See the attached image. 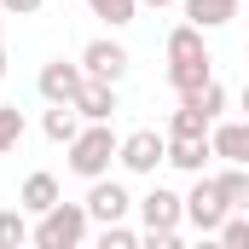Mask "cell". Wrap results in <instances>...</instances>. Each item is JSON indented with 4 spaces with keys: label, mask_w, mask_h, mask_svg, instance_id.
Returning a JSON list of instances; mask_svg holds the SVG:
<instances>
[{
    "label": "cell",
    "mask_w": 249,
    "mask_h": 249,
    "mask_svg": "<svg viewBox=\"0 0 249 249\" xmlns=\"http://www.w3.org/2000/svg\"><path fill=\"white\" fill-rule=\"evenodd\" d=\"M209 145H214L220 162H244L249 168V116L244 122H214L209 127Z\"/></svg>",
    "instance_id": "cell-12"
},
{
    "label": "cell",
    "mask_w": 249,
    "mask_h": 249,
    "mask_svg": "<svg viewBox=\"0 0 249 249\" xmlns=\"http://www.w3.org/2000/svg\"><path fill=\"white\" fill-rule=\"evenodd\" d=\"M214 238H220V244H232V249H244V244H249V220L232 209V214L220 220V232H214Z\"/></svg>",
    "instance_id": "cell-23"
},
{
    "label": "cell",
    "mask_w": 249,
    "mask_h": 249,
    "mask_svg": "<svg viewBox=\"0 0 249 249\" xmlns=\"http://www.w3.org/2000/svg\"><path fill=\"white\" fill-rule=\"evenodd\" d=\"M81 81H87V70H81V64H70V58L41 64V75H35V87H41V99H47V105H75Z\"/></svg>",
    "instance_id": "cell-8"
},
{
    "label": "cell",
    "mask_w": 249,
    "mask_h": 249,
    "mask_svg": "<svg viewBox=\"0 0 249 249\" xmlns=\"http://www.w3.org/2000/svg\"><path fill=\"white\" fill-rule=\"evenodd\" d=\"M139 203L127 197L122 180H110V174H99L93 186H87V214H93V226H110V220H127Z\"/></svg>",
    "instance_id": "cell-7"
},
{
    "label": "cell",
    "mask_w": 249,
    "mask_h": 249,
    "mask_svg": "<svg viewBox=\"0 0 249 249\" xmlns=\"http://www.w3.org/2000/svg\"><path fill=\"white\" fill-rule=\"evenodd\" d=\"M41 6H47V0H0V12H6V18H35Z\"/></svg>",
    "instance_id": "cell-24"
},
{
    "label": "cell",
    "mask_w": 249,
    "mask_h": 249,
    "mask_svg": "<svg viewBox=\"0 0 249 249\" xmlns=\"http://www.w3.org/2000/svg\"><path fill=\"white\" fill-rule=\"evenodd\" d=\"M127 64H133V58H127V47H122V41H110V35H99V41L81 47V70L99 75V81H122Z\"/></svg>",
    "instance_id": "cell-9"
},
{
    "label": "cell",
    "mask_w": 249,
    "mask_h": 249,
    "mask_svg": "<svg viewBox=\"0 0 249 249\" xmlns=\"http://www.w3.org/2000/svg\"><path fill=\"white\" fill-rule=\"evenodd\" d=\"M41 133H47L53 145H70V139L81 133V110H75V105H53V110L41 116Z\"/></svg>",
    "instance_id": "cell-15"
},
{
    "label": "cell",
    "mask_w": 249,
    "mask_h": 249,
    "mask_svg": "<svg viewBox=\"0 0 249 249\" xmlns=\"http://www.w3.org/2000/svg\"><path fill=\"white\" fill-rule=\"evenodd\" d=\"M244 116H249V81H244Z\"/></svg>",
    "instance_id": "cell-26"
},
{
    "label": "cell",
    "mask_w": 249,
    "mask_h": 249,
    "mask_svg": "<svg viewBox=\"0 0 249 249\" xmlns=\"http://www.w3.org/2000/svg\"><path fill=\"white\" fill-rule=\"evenodd\" d=\"M203 35H209V29H197L191 18L168 29V87H174V93H191V87H203V81L214 75V58H209Z\"/></svg>",
    "instance_id": "cell-1"
},
{
    "label": "cell",
    "mask_w": 249,
    "mask_h": 249,
    "mask_svg": "<svg viewBox=\"0 0 249 249\" xmlns=\"http://www.w3.org/2000/svg\"><path fill=\"white\" fill-rule=\"evenodd\" d=\"M87 12H93V18H105L110 29H127V23L139 18V0H87Z\"/></svg>",
    "instance_id": "cell-19"
},
{
    "label": "cell",
    "mask_w": 249,
    "mask_h": 249,
    "mask_svg": "<svg viewBox=\"0 0 249 249\" xmlns=\"http://www.w3.org/2000/svg\"><path fill=\"white\" fill-rule=\"evenodd\" d=\"M58 197H64V191H58V180H53V174H29V180H23V191H18V203H23L29 214H47Z\"/></svg>",
    "instance_id": "cell-14"
},
{
    "label": "cell",
    "mask_w": 249,
    "mask_h": 249,
    "mask_svg": "<svg viewBox=\"0 0 249 249\" xmlns=\"http://www.w3.org/2000/svg\"><path fill=\"white\" fill-rule=\"evenodd\" d=\"M209 157H214L209 133H197V139H191V133H168V168H180V174L197 180V174L209 168Z\"/></svg>",
    "instance_id": "cell-10"
},
{
    "label": "cell",
    "mask_w": 249,
    "mask_h": 249,
    "mask_svg": "<svg viewBox=\"0 0 249 249\" xmlns=\"http://www.w3.org/2000/svg\"><path fill=\"white\" fill-rule=\"evenodd\" d=\"M116 162H122L127 174H157L162 162H168V133H157V127H139V133H127L122 151H116Z\"/></svg>",
    "instance_id": "cell-6"
},
{
    "label": "cell",
    "mask_w": 249,
    "mask_h": 249,
    "mask_svg": "<svg viewBox=\"0 0 249 249\" xmlns=\"http://www.w3.org/2000/svg\"><path fill=\"white\" fill-rule=\"evenodd\" d=\"M0 23H6V12H0Z\"/></svg>",
    "instance_id": "cell-28"
},
{
    "label": "cell",
    "mask_w": 249,
    "mask_h": 249,
    "mask_svg": "<svg viewBox=\"0 0 249 249\" xmlns=\"http://www.w3.org/2000/svg\"><path fill=\"white\" fill-rule=\"evenodd\" d=\"M29 238H35V226H29V209H23V203L0 209V249H23Z\"/></svg>",
    "instance_id": "cell-16"
},
{
    "label": "cell",
    "mask_w": 249,
    "mask_h": 249,
    "mask_svg": "<svg viewBox=\"0 0 249 249\" xmlns=\"http://www.w3.org/2000/svg\"><path fill=\"white\" fill-rule=\"evenodd\" d=\"M180 6H186V18L197 29H220V23H232L244 12V0H180Z\"/></svg>",
    "instance_id": "cell-13"
},
{
    "label": "cell",
    "mask_w": 249,
    "mask_h": 249,
    "mask_svg": "<svg viewBox=\"0 0 249 249\" xmlns=\"http://www.w3.org/2000/svg\"><path fill=\"white\" fill-rule=\"evenodd\" d=\"M226 214H232V203H226V197H220V186H214V180H203V174H197V186L186 191V226H197V232H203V238H214V232H220V220H226Z\"/></svg>",
    "instance_id": "cell-5"
},
{
    "label": "cell",
    "mask_w": 249,
    "mask_h": 249,
    "mask_svg": "<svg viewBox=\"0 0 249 249\" xmlns=\"http://www.w3.org/2000/svg\"><path fill=\"white\" fill-rule=\"evenodd\" d=\"M75 110H81V122H116V81L87 75L81 93H75Z\"/></svg>",
    "instance_id": "cell-11"
},
{
    "label": "cell",
    "mask_w": 249,
    "mask_h": 249,
    "mask_svg": "<svg viewBox=\"0 0 249 249\" xmlns=\"http://www.w3.org/2000/svg\"><path fill=\"white\" fill-rule=\"evenodd\" d=\"M139 6H157V12H162V6H174V0H139Z\"/></svg>",
    "instance_id": "cell-25"
},
{
    "label": "cell",
    "mask_w": 249,
    "mask_h": 249,
    "mask_svg": "<svg viewBox=\"0 0 249 249\" xmlns=\"http://www.w3.org/2000/svg\"><path fill=\"white\" fill-rule=\"evenodd\" d=\"M139 220H145V244L174 249L180 244V226H186V197L168 191V186H151L139 197Z\"/></svg>",
    "instance_id": "cell-3"
},
{
    "label": "cell",
    "mask_w": 249,
    "mask_h": 249,
    "mask_svg": "<svg viewBox=\"0 0 249 249\" xmlns=\"http://www.w3.org/2000/svg\"><path fill=\"white\" fill-rule=\"evenodd\" d=\"M139 244V232L122 226V220H110V226H99V249H133Z\"/></svg>",
    "instance_id": "cell-22"
},
{
    "label": "cell",
    "mask_w": 249,
    "mask_h": 249,
    "mask_svg": "<svg viewBox=\"0 0 249 249\" xmlns=\"http://www.w3.org/2000/svg\"><path fill=\"white\" fill-rule=\"evenodd\" d=\"M214 186H220V197H226L232 209H249V168L244 162H226V168L214 174Z\"/></svg>",
    "instance_id": "cell-17"
},
{
    "label": "cell",
    "mask_w": 249,
    "mask_h": 249,
    "mask_svg": "<svg viewBox=\"0 0 249 249\" xmlns=\"http://www.w3.org/2000/svg\"><path fill=\"white\" fill-rule=\"evenodd\" d=\"M209 116H203V110H191V105H180V110H174V116H168V133H191V139H197V133H209Z\"/></svg>",
    "instance_id": "cell-21"
},
{
    "label": "cell",
    "mask_w": 249,
    "mask_h": 249,
    "mask_svg": "<svg viewBox=\"0 0 249 249\" xmlns=\"http://www.w3.org/2000/svg\"><path fill=\"white\" fill-rule=\"evenodd\" d=\"M0 75H6V47H0Z\"/></svg>",
    "instance_id": "cell-27"
},
{
    "label": "cell",
    "mask_w": 249,
    "mask_h": 249,
    "mask_svg": "<svg viewBox=\"0 0 249 249\" xmlns=\"http://www.w3.org/2000/svg\"><path fill=\"white\" fill-rule=\"evenodd\" d=\"M70 157V174H81V180H99V174H110V162H116V151H122V139H116V127L110 122H81V133L64 145Z\"/></svg>",
    "instance_id": "cell-2"
},
{
    "label": "cell",
    "mask_w": 249,
    "mask_h": 249,
    "mask_svg": "<svg viewBox=\"0 0 249 249\" xmlns=\"http://www.w3.org/2000/svg\"><path fill=\"white\" fill-rule=\"evenodd\" d=\"M87 232H93L87 203H64L58 197L47 214H35V238H29V244H41V249H75Z\"/></svg>",
    "instance_id": "cell-4"
},
{
    "label": "cell",
    "mask_w": 249,
    "mask_h": 249,
    "mask_svg": "<svg viewBox=\"0 0 249 249\" xmlns=\"http://www.w3.org/2000/svg\"><path fill=\"white\" fill-rule=\"evenodd\" d=\"M18 139H23V110L18 105H0V157L18 151Z\"/></svg>",
    "instance_id": "cell-20"
},
{
    "label": "cell",
    "mask_w": 249,
    "mask_h": 249,
    "mask_svg": "<svg viewBox=\"0 0 249 249\" xmlns=\"http://www.w3.org/2000/svg\"><path fill=\"white\" fill-rule=\"evenodd\" d=\"M180 105H191V110H203V116H209V122H214V116H220V110H226V87H220V81H214V75H209V81H203V87H191V93H180Z\"/></svg>",
    "instance_id": "cell-18"
}]
</instances>
